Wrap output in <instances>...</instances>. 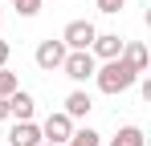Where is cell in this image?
Instances as JSON below:
<instances>
[{
	"label": "cell",
	"instance_id": "16",
	"mask_svg": "<svg viewBox=\"0 0 151 146\" xmlns=\"http://www.w3.org/2000/svg\"><path fill=\"white\" fill-rule=\"evenodd\" d=\"M8 57H12V45H8V41H0V69L8 65Z\"/></svg>",
	"mask_w": 151,
	"mask_h": 146
},
{
	"label": "cell",
	"instance_id": "17",
	"mask_svg": "<svg viewBox=\"0 0 151 146\" xmlns=\"http://www.w3.org/2000/svg\"><path fill=\"white\" fill-rule=\"evenodd\" d=\"M0 122H8V97H0Z\"/></svg>",
	"mask_w": 151,
	"mask_h": 146
},
{
	"label": "cell",
	"instance_id": "8",
	"mask_svg": "<svg viewBox=\"0 0 151 146\" xmlns=\"http://www.w3.org/2000/svg\"><path fill=\"white\" fill-rule=\"evenodd\" d=\"M119 57H123L135 73H147V65H151V53H147L143 41H123V53H119Z\"/></svg>",
	"mask_w": 151,
	"mask_h": 146
},
{
	"label": "cell",
	"instance_id": "15",
	"mask_svg": "<svg viewBox=\"0 0 151 146\" xmlns=\"http://www.w3.org/2000/svg\"><path fill=\"white\" fill-rule=\"evenodd\" d=\"M123 8H127V0H98V12H106V16H114Z\"/></svg>",
	"mask_w": 151,
	"mask_h": 146
},
{
	"label": "cell",
	"instance_id": "3",
	"mask_svg": "<svg viewBox=\"0 0 151 146\" xmlns=\"http://www.w3.org/2000/svg\"><path fill=\"white\" fill-rule=\"evenodd\" d=\"M94 37H98L94 21H70L65 28H61V45H65V49H90Z\"/></svg>",
	"mask_w": 151,
	"mask_h": 146
},
{
	"label": "cell",
	"instance_id": "12",
	"mask_svg": "<svg viewBox=\"0 0 151 146\" xmlns=\"http://www.w3.org/2000/svg\"><path fill=\"white\" fill-rule=\"evenodd\" d=\"M65 146H102V134L98 130H90V126H86V130H74V134H70V142Z\"/></svg>",
	"mask_w": 151,
	"mask_h": 146
},
{
	"label": "cell",
	"instance_id": "14",
	"mask_svg": "<svg viewBox=\"0 0 151 146\" xmlns=\"http://www.w3.org/2000/svg\"><path fill=\"white\" fill-rule=\"evenodd\" d=\"M12 89H21V81H17V73H8V69H0V97H8Z\"/></svg>",
	"mask_w": 151,
	"mask_h": 146
},
{
	"label": "cell",
	"instance_id": "2",
	"mask_svg": "<svg viewBox=\"0 0 151 146\" xmlns=\"http://www.w3.org/2000/svg\"><path fill=\"white\" fill-rule=\"evenodd\" d=\"M94 69H98V61H94V53H90V49H70V53H65V61H61V73H65L70 81H78V85H82V81H90Z\"/></svg>",
	"mask_w": 151,
	"mask_h": 146
},
{
	"label": "cell",
	"instance_id": "6",
	"mask_svg": "<svg viewBox=\"0 0 151 146\" xmlns=\"http://www.w3.org/2000/svg\"><path fill=\"white\" fill-rule=\"evenodd\" d=\"M90 53H94V61H114L123 53V37L119 33H98L94 45H90Z\"/></svg>",
	"mask_w": 151,
	"mask_h": 146
},
{
	"label": "cell",
	"instance_id": "9",
	"mask_svg": "<svg viewBox=\"0 0 151 146\" xmlns=\"http://www.w3.org/2000/svg\"><path fill=\"white\" fill-rule=\"evenodd\" d=\"M37 142H45L37 122H17V126L8 130V146H37Z\"/></svg>",
	"mask_w": 151,
	"mask_h": 146
},
{
	"label": "cell",
	"instance_id": "4",
	"mask_svg": "<svg viewBox=\"0 0 151 146\" xmlns=\"http://www.w3.org/2000/svg\"><path fill=\"white\" fill-rule=\"evenodd\" d=\"M70 134H74V118H70V114H61V110L49 114V118L41 122V138H45V142L65 146V142H70Z\"/></svg>",
	"mask_w": 151,
	"mask_h": 146
},
{
	"label": "cell",
	"instance_id": "1",
	"mask_svg": "<svg viewBox=\"0 0 151 146\" xmlns=\"http://www.w3.org/2000/svg\"><path fill=\"white\" fill-rule=\"evenodd\" d=\"M139 81V73L127 65L123 57H114V61H102L98 69H94V85H98L106 97H119V94H127L131 85Z\"/></svg>",
	"mask_w": 151,
	"mask_h": 146
},
{
	"label": "cell",
	"instance_id": "11",
	"mask_svg": "<svg viewBox=\"0 0 151 146\" xmlns=\"http://www.w3.org/2000/svg\"><path fill=\"white\" fill-rule=\"evenodd\" d=\"M143 142H147V138H143L139 126H123V130L110 138V146H143Z\"/></svg>",
	"mask_w": 151,
	"mask_h": 146
},
{
	"label": "cell",
	"instance_id": "19",
	"mask_svg": "<svg viewBox=\"0 0 151 146\" xmlns=\"http://www.w3.org/2000/svg\"><path fill=\"white\" fill-rule=\"evenodd\" d=\"M41 4H49V0H41Z\"/></svg>",
	"mask_w": 151,
	"mask_h": 146
},
{
	"label": "cell",
	"instance_id": "18",
	"mask_svg": "<svg viewBox=\"0 0 151 146\" xmlns=\"http://www.w3.org/2000/svg\"><path fill=\"white\" fill-rule=\"evenodd\" d=\"M37 146H57V142H37Z\"/></svg>",
	"mask_w": 151,
	"mask_h": 146
},
{
	"label": "cell",
	"instance_id": "7",
	"mask_svg": "<svg viewBox=\"0 0 151 146\" xmlns=\"http://www.w3.org/2000/svg\"><path fill=\"white\" fill-rule=\"evenodd\" d=\"M33 110H37V101H33V94H29V89H12V94H8V118L33 122Z\"/></svg>",
	"mask_w": 151,
	"mask_h": 146
},
{
	"label": "cell",
	"instance_id": "5",
	"mask_svg": "<svg viewBox=\"0 0 151 146\" xmlns=\"http://www.w3.org/2000/svg\"><path fill=\"white\" fill-rule=\"evenodd\" d=\"M65 53H70V49L61 45V37H57V41H41V45H37V53H33V57H37V69L41 73H53V69H61V61H65Z\"/></svg>",
	"mask_w": 151,
	"mask_h": 146
},
{
	"label": "cell",
	"instance_id": "10",
	"mask_svg": "<svg viewBox=\"0 0 151 146\" xmlns=\"http://www.w3.org/2000/svg\"><path fill=\"white\" fill-rule=\"evenodd\" d=\"M94 110V97L86 94V89H74V94H65V110L61 114H70V118H86Z\"/></svg>",
	"mask_w": 151,
	"mask_h": 146
},
{
	"label": "cell",
	"instance_id": "13",
	"mask_svg": "<svg viewBox=\"0 0 151 146\" xmlns=\"http://www.w3.org/2000/svg\"><path fill=\"white\" fill-rule=\"evenodd\" d=\"M12 8H17V16H37L45 4L41 0H12Z\"/></svg>",
	"mask_w": 151,
	"mask_h": 146
}]
</instances>
